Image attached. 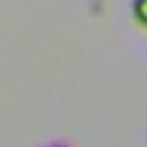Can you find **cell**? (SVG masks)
Wrapping results in <instances>:
<instances>
[{
    "label": "cell",
    "mask_w": 147,
    "mask_h": 147,
    "mask_svg": "<svg viewBox=\"0 0 147 147\" xmlns=\"http://www.w3.org/2000/svg\"><path fill=\"white\" fill-rule=\"evenodd\" d=\"M132 10H134V17L140 24L147 26V0H134Z\"/></svg>",
    "instance_id": "obj_1"
},
{
    "label": "cell",
    "mask_w": 147,
    "mask_h": 147,
    "mask_svg": "<svg viewBox=\"0 0 147 147\" xmlns=\"http://www.w3.org/2000/svg\"><path fill=\"white\" fill-rule=\"evenodd\" d=\"M53 147H67V146H53Z\"/></svg>",
    "instance_id": "obj_2"
}]
</instances>
